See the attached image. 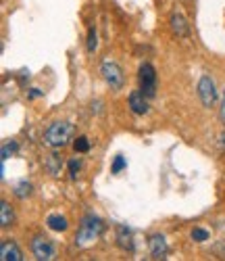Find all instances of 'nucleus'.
<instances>
[{"label":"nucleus","instance_id":"4","mask_svg":"<svg viewBox=\"0 0 225 261\" xmlns=\"http://www.w3.org/2000/svg\"><path fill=\"white\" fill-rule=\"evenodd\" d=\"M138 80H140V90L146 98H152L156 94V71L150 63H142L138 69Z\"/></svg>","mask_w":225,"mask_h":261},{"label":"nucleus","instance_id":"19","mask_svg":"<svg viewBox=\"0 0 225 261\" xmlns=\"http://www.w3.org/2000/svg\"><path fill=\"white\" fill-rule=\"evenodd\" d=\"M17 150V142H7L5 146H3V150H0V157H3V161L5 159H9L13 153Z\"/></svg>","mask_w":225,"mask_h":261},{"label":"nucleus","instance_id":"3","mask_svg":"<svg viewBox=\"0 0 225 261\" xmlns=\"http://www.w3.org/2000/svg\"><path fill=\"white\" fill-rule=\"evenodd\" d=\"M100 73L104 77V82L110 86L112 90H121L123 84H125V75H123V69L115 61H104L100 65Z\"/></svg>","mask_w":225,"mask_h":261},{"label":"nucleus","instance_id":"18","mask_svg":"<svg viewBox=\"0 0 225 261\" xmlns=\"http://www.w3.org/2000/svg\"><path fill=\"white\" fill-rule=\"evenodd\" d=\"M73 148L77 150V153H88L90 150V140L86 136H79L75 142H73Z\"/></svg>","mask_w":225,"mask_h":261},{"label":"nucleus","instance_id":"7","mask_svg":"<svg viewBox=\"0 0 225 261\" xmlns=\"http://www.w3.org/2000/svg\"><path fill=\"white\" fill-rule=\"evenodd\" d=\"M148 247H150V255L152 259H165L167 253H169V245H167V238L163 234H152L150 241H148Z\"/></svg>","mask_w":225,"mask_h":261},{"label":"nucleus","instance_id":"13","mask_svg":"<svg viewBox=\"0 0 225 261\" xmlns=\"http://www.w3.org/2000/svg\"><path fill=\"white\" fill-rule=\"evenodd\" d=\"M46 226L50 230H54V232H65L67 228H69V222H67V217L54 213V215H48L46 217Z\"/></svg>","mask_w":225,"mask_h":261},{"label":"nucleus","instance_id":"5","mask_svg":"<svg viewBox=\"0 0 225 261\" xmlns=\"http://www.w3.org/2000/svg\"><path fill=\"white\" fill-rule=\"evenodd\" d=\"M198 98L200 102L205 105L207 109L215 107L217 102V88H215V82L211 75H202L200 82H198Z\"/></svg>","mask_w":225,"mask_h":261},{"label":"nucleus","instance_id":"21","mask_svg":"<svg viewBox=\"0 0 225 261\" xmlns=\"http://www.w3.org/2000/svg\"><path fill=\"white\" fill-rule=\"evenodd\" d=\"M79 169H81V161H79V159H71V161H69V173H71L73 180L77 178V171H79Z\"/></svg>","mask_w":225,"mask_h":261},{"label":"nucleus","instance_id":"15","mask_svg":"<svg viewBox=\"0 0 225 261\" xmlns=\"http://www.w3.org/2000/svg\"><path fill=\"white\" fill-rule=\"evenodd\" d=\"M30 194H32V184L30 182H19L17 186H15V197L17 199H27L30 197Z\"/></svg>","mask_w":225,"mask_h":261},{"label":"nucleus","instance_id":"22","mask_svg":"<svg viewBox=\"0 0 225 261\" xmlns=\"http://www.w3.org/2000/svg\"><path fill=\"white\" fill-rule=\"evenodd\" d=\"M219 117H221V123L225 125V90H223V98H221V107H219Z\"/></svg>","mask_w":225,"mask_h":261},{"label":"nucleus","instance_id":"12","mask_svg":"<svg viewBox=\"0 0 225 261\" xmlns=\"http://www.w3.org/2000/svg\"><path fill=\"white\" fill-rule=\"evenodd\" d=\"M63 167V157L59 153H50L46 159H44V169H46L50 176H59Z\"/></svg>","mask_w":225,"mask_h":261},{"label":"nucleus","instance_id":"11","mask_svg":"<svg viewBox=\"0 0 225 261\" xmlns=\"http://www.w3.org/2000/svg\"><path fill=\"white\" fill-rule=\"evenodd\" d=\"M169 23H171V30H173L175 36H179V38H186V36H188V23H186L184 15L173 13V15L169 17Z\"/></svg>","mask_w":225,"mask_h":261},{"label":"nucleus","instance_id":"9","mask_svg":"<svg viewBox=\"0 0 225 261\" xmlns=\"http://www.w3.org/2000/svg\"><path fill=\"white\" fill-rule=\"evenodd\" d=\"M0 259L3 261H21L23 259V253H21V249L13 241H5L0 245Z\"/></svg>","mask_w":225,"mask_h":261},{"label":"nucleus","instance_id":"20","mask_svg":"<svg viewBox=\"0 0 225 261\" xmlns=\"http://www.w3.org/2000/svg\"><path fill=\"white\" fill-rule=\"evenodd\" d=\"M192 238H194L196 243H202V241H207V238H209V232L202 230V228H194L192 230Z\"/></svg>","mask_w":225,"mask_h":261},{"label":"nucleus","instance_id":"8","mask_svg":"<svg viewBox=\"0 0 225 261\" xmlns=\"http://www.w3.org/2000/svg\"><path fill=\"white\" fill-rule=\"evenodd\" d=\"M127 102H129V109L136 115H146L148 113V102H146V96L142 94V90H133L129 94Z\"/></svg>","mask_w":225,"mask_h":261},{"label":"nucleus","instance_id":"1","mask_svg":"<svg viewBox=\"0 0 225 261\" xmlns=\"http://www.w3.org/2000/svg\"><path fill=\"white\" fill-rule=\"evenodd\" d=\"M104 232V222L96 215H86L81 220V226L77 230V236H75V245L77 247H88L92 245L94 241H98L100 234Z\"/></svg>","mask_w":225,"mask_h":261},{"label":"nucleus","instance_id":"10","mask_svg":"<svg viewBox=\"0 0 225 261\" xmlns=\"http://www.w3.org/2000/svg\"><path fill=\"white\" fill-rule=\"evenodd\" d=\"M115 238H117V245H119V249H123V251H133V236H131V230L127 228V226H117L115 228Z\"/></svg>","mask_w":225,"mask_h":261},{"label":"nucleus","instance_id":"23","mask_svg":"<svg viewBox=\"0 0 225 261\" xmlns=\"http://www.w3.org/2000/svg\"><path fill=\"white\" fill-rule=\"evenodd\" d=\"M38 96H42V92H40L38 88H32V90H30V98H38Z\"/></svg>","mask_w":225,"mask_h":261},{"label":"nucleus","instance_id":"24","mask_svg":"<svg viewBox=\"0 0 225 261\" xmlns=\"http://www.w3.org/2000/svg\"><path fill=\"white\" fill-rule=\"evenodd\" d=\"M219 146H221V150H225V132L219 134Z\"/></svg>","mask_w":225,"mask_h":261},{"label":"nucleus","instance_id":"6","mask_svg":"<svg viewBox=\"0 0 225 261\" xmlns=\"http://www.w3.org/2000/svg\"><path fill=\"white\" fill-rule=\"evenodd\" d=\"M32 251H34L36 259H40V261L54 259V245L48 241L46 236H36L32 241Z\"/></svg>","mask_w":225,"mask_h":261},{"label":"nucleus","instance_id":"2","mask_svg":"<svg viewBox=\"0 0 225 261\" xmlns=\"http://www.w3.org/2000/svg\"><path fill=\"white\" fill-rule=\"evenodd\" d=\"M73 138V125L69 121H54L44 132V144L50 148H63Z\"/></svg>","mask_w":225,"mask_h":261},{"label":"nucleus","instance_id":"17","mask_svg":"<svg viewBox=\"0 0 225 261\" xmlns=\"http://www.w3.org/2000/svg\"><path fill=\"white\" fill-rule=\"evenodd\" d=\"M125 167H127V161H125V157H123V155H117V157H115V161H112L110 173H119V171H123Z\"/></svg>","mask_w":225,"mask_h":261},{"label":"nucleus","instance_id":"14","mask_svg":"<svg viewBox=\"0 0 225 261\" xmlns=\"http://www.w3.org/2000/svg\"><path fill=\"white\" fill-rule=\"evenodd\" d=\"M13 222H15V213H13L11 205L7 201H3L0 203V226L9 228V226H13Z\"/></svg>","mask_w":225,"mask_h":261},{"label":"nucleus","instance_id":"16","mask_svg":"<svg viewBox=\"0 0 225 261\" xmlns=\"http://www.w3.org/2000/svg\"><path fill=\"white\" fill-rule=\"evenodd\" d=\"M96 48H98V36L94 28H90L88 30V53H96Z\"/></svg>","mask_w":225,"mask_h":261}]
</instances>
